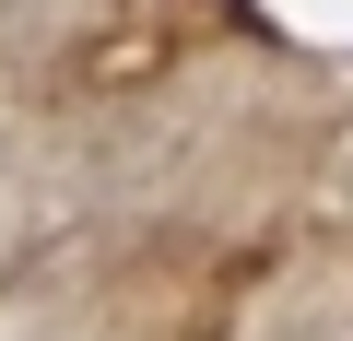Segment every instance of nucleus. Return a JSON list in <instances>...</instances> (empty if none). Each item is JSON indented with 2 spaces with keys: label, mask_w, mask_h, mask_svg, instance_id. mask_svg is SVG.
I'll return each instance as SVG.
<instances>
[{
  "label": "nucleus",
  "mask_w": 353,
  "mask_h": 341,
  "mask_svg": "<svg viewBox=\"0 0 353 341\" xmlns=\"http://www.w3.org/2000/svg\"><path fill=\"white\" fill-rule=\"evenodd\" d=\"M165 59H176L165 12H94V24L71 36L59 83H71V94H153V83H165Z\"/></svg>",
  "instance_id": "obj_1"
}]
</instances>
